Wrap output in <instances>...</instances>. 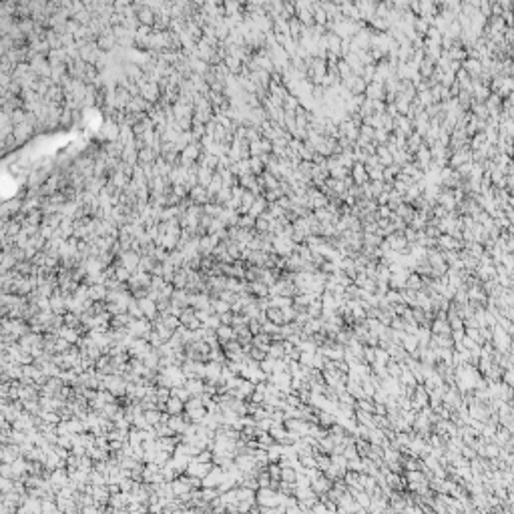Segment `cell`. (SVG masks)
Wrapping results in <instances>:
<instances>
[{
    "mask_svg": "<svg viewBox=\"0 0 514 514\" xmlns=\"http://www.w3.org/2000/svg\"><path fill=\"white\" fill-rule=\"evenodd\" d=\"M349 177H351V181H354V185H358V187H362L364 183L370 181L368 179V171H365V167L362 163H354V167L349 169Z\"/></svg>",
    "mask_w": 514,
    "mask_h": 514,
    "instance_id": "1",
    "label": "cell"
},
{
    "mask_svg": "<svg viewBox=\"0 0 514 514\" xmlns=\"http://www.w3.org/2000/svg\"><path fill=\"white\" fill-rule=\"evenodd\" d=\"M386 241H388V245H390V249L392 251H398V253H402L404 249L408 247V241H406V237L402 233H398V231H394L392 235H388V237H384Z\"/></svg>",
    "mask_w": 514,
    "mask_h": 514,
    "instance_id": "2",
    "label": "cell"
},
{
    "mask_svg": "<svg viewBox=\"0 0 514 514\" xmlns=\"http://www.w3.org/2000/svg\"><path fill=\"white\" fill-rule=\"evenodd\" d=\"M265 211H267V201L263 199V195H257L255 201H253V205H251V209L247 211V215H251L253 219H257L259 215H263Z\"/></svg>",
    "mask_w": 514,
    "mask_h": 514,
    "instance_id": "3",
    "label": "cell"
},
{
    "mask_svg": "<svg viewBox=\"0 0 514 514\" xmlns=\"http://www.w3.org/2000/svg\"><path fill=\"white\" fill-rule=\"evenodd\" d=\"M422 145H424V139H422L418 133H412V135H410V137L406 139V153L414 157V155H416V151L420 149Z\"/></svg>",
    "mask_w": 514,
    "mask_h": 514,
    "instance_id": "4",
    "label": "cell"
},
{
    "mask_svg": "<svg viewBox=\"0 0 514 514\" xmlns=\"http://www.w3.org/2000/svg\"><path fill=\"white\" fill-rule=\"evenodd\" d=\"M249 171H251V175H255V177H259V175L265 171V167H263V163L257 157H249Z\"/></svg>",
    "mask_w": 514,
    "mask_h": 514,
    "instance_id": "5",
    "label": "cell"
},
{
    "mask_svg": "<svg viewBox=\"0 0 514 514\" xmlns=\"http://www.w3.org/2000/svg\"><path fill=\"white\" fill-rule=\"evenodd\" d=\"M381 173H384V167H376L368 171V179L370 181H381Z\"/></svg>",
    "mask_w": 514,
    "mask_h": 514,
    "instance_id": "6",
    "label": "cell"
}]
</instances>
